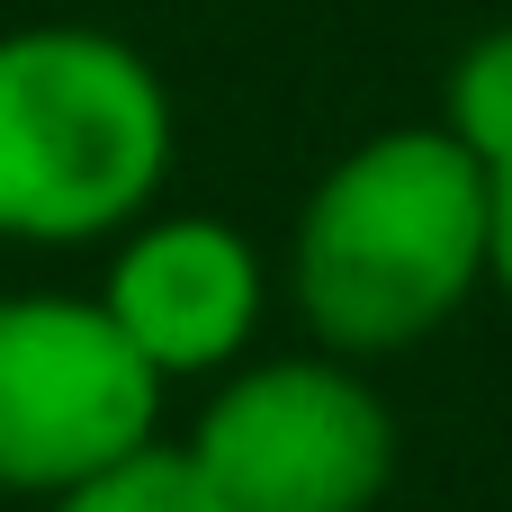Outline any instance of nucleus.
<instances>
[{"instance_id":"obj_1","label":"nucleus","mask_w":512,"mask_h":512,"mask_svg":"<svg viewBox=\"0 0 512 512\" xmlns=\"http://www.w3.org/2000/svg\"><path fill=\"white\" fill-rule=\"evenodd\" d=\"M495 171L459 135H378L360 144L306 207L297 297L324 342L396 351L423 342L486 270Z\"/></svg>"},{"instance_id":"obj_2","label":"nucleus","mask_w":512,"mask_h":512,"mask_svg":"<svg viewBox=\"0 0 512 512\" xmlns=\"http://www.w3.org/2000/svg\"><path fill=\"white\" fill-rule=\"evenodd\" d=\"M171 153L153 72L108 36L0 45V234L72 243L117 225Z\"/></svg>"},{"instance_id":"obj_3","label":"nucleus","mask_w":512,"mask_h":512,"mask_svg":"<svg viewBox=\"0 0 512 512\" xmlns=\"http://www.w3.org/2000/svg\"><path fill=\"white\" fill-rule=\"evenodd\" d=\"M153 360L108 324V306L9 297L0 306V486L72 495L117 459L153 450Z\"/></svg>"},{"instance_id":"obj_4","label":"nucleus","mask_w":512,"mask_h":512,"mask_svg":"<svg viewBox=\"0 0 512 512\" xmlns=\"http://www.w3.org/2000/svg\"><path fill=\"white\" fill-rule=\"evenodd\" d=\"M189 468L234 512H369L396 477V423L351 369L279 360L207 405Z\"/></svg>"},{"instance_id":"obj_5","label":"nucleus","mask_w":512,"mask_h":512,"mask_svg":"<svg viewBox=\"0 0 512 512\" xmlns=\"http://www.w3.org/2000/svg\"><path fill=\"white\" fill-rule=\"evenodd\" d=\"M261 315V270L225 225H153L108 270V324L153 360V378L216 369Z\"/></svg>"},{"instance_id":"obj_6","label":"nucleus","mask_w":512,"mask_h":512,"mask_svg":"<svg viewBox=\"0 0 512 512\" xmlns=\"http://www.w3.org/2000/svg\"><path fill=\"white\" fill-rule=\"evenodd\" d=\"M54 512H234V504L189 468V450H135L108 477L54 495Z\"/></svg>"},{"instance_id":"obj_7","label":"nucleus","mask_w":512,"mask_h":512,"mask_svg":"<svg viewBox=\"0 0 512 512\" xmlns=\"http://www.w3.org/2000/svg\"><path fill=\"white\" fill-rule=\"evenodd\" d=\"M450 135H459L486 171L512 162V27L486 36V45H468V63H459V81H450Z\"/></svg>"},{"instance_id":"obj_8","label":"nucleus","mask_w":512,"mask_h":512,"mask_svg":"<svg viewBox=\"0 0 512 512\" xmlns=\"http://www.w3.org/2000/svg\"><path fill=\"white\" fill-rule=\"evenodd\" d=\"M486 270L512 297V162H495V225H486Z\"/></svg>"}]
</instances>
